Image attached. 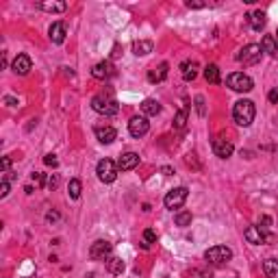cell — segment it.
I'll return each mask as SVG.
<instances>
[{
  "mask_svg": "<svg viewBox=\"0 0 278 278\" xmlns=\"http://www.w3.org/2000/svg\"><path fill=\"white\" fill-rule=\"evenodd\" d=\"M43 163L50 165V168H57V165H59V161H57L55 154H46V157H43Z\"/></svg>",
  "mask_w": 278,
  "mask_h": 278,
  "instance_id": "32",
  "label": "cell"
},
{
  "mask_svg": "<svg viewBox=\"0 0 278 278\" xmlns=\"http://www.w3.org/2000/svg\"><path fill=\"white\" fill-rule=\"evenodd\" d=\"M9 168H11V159H9V157H4V159H2V170H4V172H7Z\"/></svg>",
  "mask_w": 278,
  "mask_h": 278,
  "instance_id": "39",
  "label": "cell"
},
{
  "mask_svg": "<svg viewBox=\"0 0 278 278\" xmlns=\"http://www.w3.org/2000/svg\"><path fill=\"white\" fill-rule=\"evenodd\" d=\"M192 219H193V215H192V211H178L176 213V226H189L192 224Z\"/></svg>",
  "mask_w": 278,
  "mask_h": 278,
  "instance_id": "27",
  "label": "cell"
},
{
  "mask_svg": "<svg viewBox=\"0 0 278 278\" xmlns=\"http://www.w3.org/2000/svg\"><path fill=\"white\" fill-rule=\"evenodd\" d=\"M161 172H163L165 176H172V174H174V170H172V168H161Z\"/></svg>",
  "mask_w": 278,
  "mask_h": 278,
  "instance_id": "41",
  "label": "cell"
},
{
  "mask_svg": "<svg viewBox=\"0 0 278 278\" xmlns=\"http://www.w3.org/2000/svg\"><path fill=\"white\" fill-rule=\"evenodd\" d=\"M263 272H265L267 278H278V261L276 258H267L263 263Z\"/></svg>",
  "mask_w": 278,
  "mask_h": 278,
  "instance_id": "26",
  "label": "cell"
},
{
  "mask_svg": "<svg viewBox=\"0 0 278 278\" xmlns=\"http://www.w3.org/2000/svg\"><path fill=\"white\" fill-rule=\"evenodd\" d=\"M226 85L231 87L233 91H239V94H248V91H252L255 83H252V79H250L248 74H243V72H233V74H228Z\"/></svg>",
  "mask_w": 278,
  "mask_h": 278,
  "instance_id": "3",
  "label": "cell"
},
{
  "mask_svg": "<svg viewBox=\"0 0 278 278\" xmlns=\"http://www.w3.org/2000/svg\"><path fill=\"white\" fill-rule=\"evenodd\" d=\"M94 133L100 144H113V141L118 139V130H115L113 126H96Z\"/></svg>",
  "mask_w": 278,
  "mask_h": 278,
  "instance_id": "12",
  "label": "cell"
},
{
  "mask_svg": "<svg viewBox=\"0 0 278 278\" xmlns=\"http://www.w3.org/2000/svg\"><path fill=\"white\" fill-rule=\"evenodd\" d=\"M261 48H263V52H267L270 57H278V43L274 40V35H265V37H263Z\"/></svg>",
  "mask_w": 278,
  "mask_h": 278,
  "instance_id": "21",
  "label": "cell"
},
{
  "mask_svg": "<svg viewBox=\"0 0 278 278\" xmlns=\"http://www.w3.org/2000/svg\"><path fill=\"white\" fill-rule=\"evenodd\" d=\"M11 70L16 72V74H20V76H26L28 72L33 70L31 57H28V55H18L16 59H13V63H11Z\"/></svg>",
  "mask_w": 278,
  "mask_h": 278,
  "instance_id": "11",
  "label": "cell"
},
{
  "mask_svg": "<svg viewBox=\"0 0 278 278\" xmlns=\"http://www.w3.org/2000/svg\"><path fill=\"white\" fill-rule=\"evenodd\" d=\"M243 237H246L248 243H255V246L265 243V233L261 231V226H248L246 233H243Z\"/></svg>",
  "mask_w": 278,
  "mask_h": 278,
  "instance_id": "16",
  "label": "cell"
},
{
  "mask_svg": "<svg viewBox=\"0 0 278 278\" xmlns=\"http://www.w3.org/2000/svg\"><path fill=\"white\" fill-rule=\"evenodd\" d=\"M257 109H255V102L252 100H237L235 107H233V118L239 126H250L255 122Z\"/></svg>",
  "mask_w": 278,
  "mask_h": 278,
  "instance_id": "2",
  "label": "cell"
},
{
  "mask_svg": "<svg viewBox=\"0 0 278 278\" xmlns=\"http://www.w3.org/2000/svg\"><path fill=\"white\" fill-rule=\"evenodd\" d=\"M274 40H276V43H278V31H276V35H274Z\"/></svg>",
  "mask_w": 278,
  "mask_h": 278,
  "instance_id": "42",
  "label": "cell"
},
{
  "mask_svg": "<svg viewBox=\"0 0 278 278\" xmlns=\"http://www.w3.org/2000/svg\"><path fill=\"white\" fill-rule=\"evenodd\" d=\"M187 196H189V189L187 187H176V189H172V192H168V196L163 198L165 209H170V211L180 209L185 204V200H187Z\"/></svg>",
  "mask_w": 278,
  "mask_h": 278,
  "instance_id": "7",
  "label": "cell"
},
{
  "mask_svg": "<svg viewBox=\"0 0 278 278\" xmlns=\"http://www.w3.org/2000/svg\"><path fill=\"white\" fill-rule=\"evenodd\" d=\"M261 55H263V48L258 43H248L243 50H239V55L235 59L239 63H243V65H257L261 61Z\"/></svg>",
  "mask_w": 278,
  "mask_h": 278,
  "instance_id": "6",
  "label": "cell"
},
{
  "mask_svg": "<svg viewBox=\"0 0 278 278\" xmlns=\"http://www.w3.org/2000/svg\"><path fill=\"white\" fill-rule=\"evenodd\" d=\"M31 176H33V180H35V183H37V185H40V187H42V185H43V183H48V180H46V178H43V174H40V172H33V174H31Z\"/></svg>",
  "mask_w": 278,
  "mask_h": 278,
  "instance_id": "34",
  "label": "cell"
},
{
  "mask_svg": "<svg viewBox=\"0 0 278 278\" xmlns=\"http://www.w3.org/2000/svg\"><path fill=\"white\" fill-rule=\"evenodd\" d=\"M65 35H67V26H65V22H63V20L55 22L50 26V42L52 43H57V46L63 43V42H65Z\"/></svg>",
  "mask_w": 278,
  "mask_h": 278,
  "instance_id": "14",
  "label": "cell"
},
{
  "mask_svg": "<svg viewBox=\"0 0 278 278\" xmlns=\"http://www.w3.org/2000/svg\"><path fill=\"white\" fill-rule=\"evenodd\" d=\"M185 4H187L189 9H202V7H204V2H193V0H187Z\"/></svg>",
  "mask_w": 278,
  "mask_h": 278,
  "instance_id": "37",
  "label": "cell"
},
{
  "mask_svg": "<svg viewBox=\"0 0 278 278\" xmlns=\"http://www.w3.org/2000/svg\"><path fill=\"white\" fill-rule=\"evenodd\" d=\"M150 130V122H148V118L146 115H135V118H130V122H128V133L133 135V137H144L146 133Z\"/></svg>",
  "mask_w": 278,
  "mask_h": 278,
  "instance_id": "9",
  "label": "cell"
},
{
  "mask_svg": "<svg viewBox=\"0 0 278 278\" xmlns=\"http://www.w3.org/2000/svg\"><path fill=\"white\" fill-rule=\"evenodd\" d=\"M196 109H198V115H207V109H204V98L202 96H196Z\"/></svg>",
  "mask_w": 278,
  "mask_h": 278,
  "instance_id": "31",
  "label": "cell"
},
{
  "mask_svg": "<svg viewBox=\"0 0 278 278\" xmlns=\"http://www.w3.org/2000/svg\"><path fill=\"white\" fill-rule=\"evenodd\" d=\"M204 258H207L211 265H226L233 258V250L228 246H213L204 252Z\"/></svg>",
  "mask_w": 278,
  "mask_h": 278,
  "instance_id": "4",
  "label": "cell"
},
{
  "mask_svg": "<svg viewBox=\"0 0 278 278\" xmlns=\"http://www.w3.org/2000/svg\"><path fill=\"white\" fill-rule=\"evenodd\" d=\"M267 98H270V102H278V89H272L270 94H267Z\"/></svg>",
  "mask_w": 278,
  "mask_h": 278,
  "instance_id": "38",
  "label": "cell"
},
{
  "mask_svg": "<svg viewBox=\"0 0 278 278\" xmlns=\"http://www.w3.org/2000/svg\"><path fill=\"white\" fill-rule=\"evenodd\" d=\"M91 109L100 115H115L120 111V105H118V100L113 98V91L107 89L91 98Z\"/></svg>",
  "mask_w": 278,
  "mask_h": 278,
  "instance_id": "1",
  "label": "cell"
},
{
  "mask_svg": "<svg viewBox=\"0 0 278 278\" xmlns=\"http://www.w3.org/2000/svg\"><path fill=\"white\" fill-rule=\"evenodd\" d=\"M4 105L16 107V105H18V100H16V98H11V96H7V98H4Z\"/></svg>",
  "mask_w": 278,
  "mask_h": 278,
  "instance_id": "40",
  "label": "cell"
},
{
  "mask_svg": "<svg viewBox=\"0 0 278 278\" xmlns=\"http://www.w3.org/2000/svg\"><path fill=\"white\" fill-rule=\"evenodd\" d=\"M118 172H120V168H118V163H115L113 159H102L98 161V168H96V174H98V178L102 180V183H113L115 178H118Z\"/></svg>",
  "mask_w": 278,
  "mask_h": 278,
  "instance_id": "5",
  "label": "cell"
},
{
  "mask_svg": "<svg viewBox=\"0 0 278 278\" xmlns=\"http://www.w3.org/2000/svg\"><path fill=\"white\" fill-rule=\"evenodd\" d=\"M165 76H168V63H159V65H154L148 70V81L150 83H161V81H165Z\"/></svg>",
  "mask_w": 278,
  "mask_h": 278,
  "instance_id": "18",
  "label": "cell"
},
{
  "mask_svg": "<svg viewBox=\"0 0 278 278\" xmlns=\"http://www.w3.org/2000/svg\"><path fill=\"white\" fill-rule=\"evenodd\" d=\"M7 196H9V183L2 180V185H0V198H7Z\"/></svg>",
  "mask_w": 278,
  "mask_h": 278,
  "instance_id": "35",
  "label": "cell"
},
{
  "mask_svg": "<svg viewBox=\"0 0 278 278\" xmlns=\"http://www.w3.org/2000/svg\"><path fill=\"white\" fill-rule=\"evenodd\" d=\"M70 198H74V200H79L81 198V180L79 178H72L70 180Z\"/></svg>",
  "mask_w": 278,
  "mask_h": 278,
  "instance_id": "29",
  "label": "cell"
},
{
  "mask_svg": "<svg viewBox=\"0 0 278 278\" xmlns=\"http://www.w3.org/2000/svg\"><path fill=\"white\" fill-rule=\"evenodd\" d=\"M246 18H248V22H250L252 31H263V28H265V24H267V16L261 11V9L255 11V13H248Z\"/></svg>",
  "mask_w": 278,
  "mask_h": 278,
  "instance_id": "17",
  "label": "cell"
},
{
  "mask_svg": "<svg viewBox=\"0 0 278 278\" xmlns=\"http://www.w3.org/2000/svg\"><path fill=\"white\" fill-rule=\"evenodd\" d=\"M113 74H115V70H113V63H111V61L96 63L94 70H91V76H94V79H98V81H107V79H111Z\"/></svg>",
  "mask_w": 278,
  "mask_h": 278,
  "instance_id": "10",
  "label": "cell"
},
{
  "mask_svg": "<svg viewBox=\"0 0 278 278\" xmlns=\"http://www.w3.org/2000/svg\"><path fill=\"white\" fill-rule=\"evenodd\" d=\"M141 111H144V115H159L161 113V105L159 100L154 98H146L141 102Z\"/></svg>",
  "mask_w": 278,
  "mask_h": 278,
  "instance_id": "20",
  "label": "cell"
},
{
  "mask_svg": "<svg viewBox=\"0 0 278 278\" xmlns=\"http://www.w3.org/2000/svg\"><path fill=\"white\" fill-rule=\"evenodd\" d=\"M46 219H48V222H57V219H59V213H57V211H48Z\"/></svg>",
  "mask_w": 278,
  "mask_h": 278,
  "instance_id": "36",
  "label": "cell"
},
{
  "mask_svg": "<svg viewBox=\"0 0 278 278\" xmlns=\"http://www.w3.org/2000/svg\"><path fill=\"white\" fill-rule=\"evenodd\" d=\"M185 124H187V109H180L176 113V118H174V126H176L178 130H183Z\"/></svg>",
  "mask_w": 278,
  "mask_h": 278,
  "instance_id": "28",
  "label": "cell"
},
{
  "mask_svg": "<svg viewBox=\"0 0 278 278\" xmlns=\"http://www.w3.org/2000/svg\"><path fill=\"white\" fill-rule=\"evenodd\" d=\"M111 252H113V243L105 241V239L94 241L89 248V257L94 258V261H107V258L111 257Z\"/></svg>",
  "mask_w": 278,
  "mask_h": 278,
  "instance_id": "8",
  "label": "cell"
},
{
  "mask_svg": "<svg viewBox=\"0 0 278 278\" xmlns=\"http://www.w3.org/2000/svg\"><path fill=\"white\" fill-rule=\"evenodd\" d=\"M144 241L148 243V246L157 241V231H152V228H146V231H144Z\"/></svg>",
  "mask_w": 278,
  "mask_h": 278,
  "instance_id": "30",
  "label": "cell"
},
{
  "mask_svg": "<svg viewBox=\"0 0 278 278\" xmlns=\"http://www.w3.org/2000/svg\"><path fill=\"white\" fill-rule=\"evenodd\" d=\"M180 70H183L185 81H193L198 76V63L196 61H185L183 65H180Z\"/></svg>",
  "mask_w": 278,
  "mask_h": 278,
  "instance_id": "22",
  "label": "cell"
},
{
  "mask_svg": "<svg viewBox=\"0 0 278 278\" xmlns=\"http://www.w3.org/2000/svg\"><path fill=\"white\" fill-rule=\"evenodd\" d=\"M105 263H107V270H109L111 274H122V272H124V261H122L120 257H109Z\"/></svg>",
  "mask_w": 278,
  "mask_h": 278,
  "instance_id": "23",
  "label": "cell"
},
{
  "mask_svg": "<svg viewBox=\"0 0 278 278\" xmlns=\"http://www.w3.org/2000/svg\"><path fill=\"white\" fill-rule=\"evenodd\" d=\"M152 50H154V43L150 40H139V42L133 43V52L137 57H146V55H150Z\"/></svg>",
  "mask_w": 278,
  "mask_h": 278,
  "instance_id": "19",
  "label": "cell"
},
{
  "mask_svg": "<svg viewBox=\"0 0 278 278\" xmlns=\"http://www.w3.org/2000/svg\"><path fill=\"white\" fill-rule=\"evenodd\" d=\"M211 148H213V152H215V157H219V159H228L233 154V150H235L231 141H226V139H213Z\"/></svg>",
  "mask_w": 278,
  "mask_h": 278,
  "instance_id": "13",
  "label": "cell"
},
{
  "mask_svg": "<svg viewBox=\"0 0 278 278\" xmlns=\"http://www.w3.org/2000/svg\"><path fill=\"white\" fill-rule=\"evenodd\" d=\"M40 9L43 11H50V13H63L67 9V2H57V0H52V2H40Z\"/></svg>",
  "mask_w": 278,
  "mask_h": 278,
  "instance_id": "24",
  "label": "cell"
},
{
  "mask_svg": "<svg viewBox=\"0 0 278 278\" xmlns=\"http://www.w3.org/2000/svg\"><path fill=\"white\" fill-rule=\"evenodd\" d=\"M48 187H50V189H57V187H59V176H57V174H50V176H48Z\"/></svg>",
  "mask_w": 278,
  "mask_h": 278,
  "instance_id": "33",
  "label": "cell"
},
{
  "mask_svg": "<svg viewBox=\"0 0 278 278\" xmlns=\"http://www.w3.org/2000/svg\"><path fill=\"white\" fill-rule=\"evenodd\" d=\"M204 79H207L209 83H213V85H217L219 83V67L215 65V63H209V65L204 67Z\"/></svg>",
  "mask_w": 278,
  "mask_h": 278,
  "instance_id": "25",
  "label": "cell"
},
{
  "mask_svg": "<svg viewBox=\"0 0 278 278\" xmlns=\"http://www.w3.org/2000/svg\"><path fill=\"white\" fill-rule=\"evenodd\" d=\"M139 165V154L137 152H124L118 161V168L122 172H128V170H135Z\"/></svg>",
  "mask_w": 278,
  "mask_h": 278,
  "instance_id": "15",
  "label": "cell"
}]
</instances>
